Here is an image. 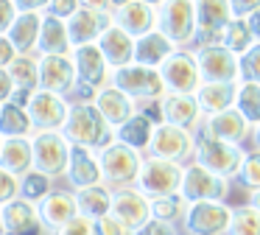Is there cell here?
<instances>
[{
	"label": "cell",
	"instance_id": "b9f144b4",
	"mask_svg": "<svg viewBox=\"0 0 260 235\" xmlns=\"http://www.w3.org/2000/svg\"><path fill=\"white\" fill-rule=\"evenodd\" d=\"M14 199H20V179L0 168V207L12 204Z\"/></svg>",
	"mask_w": 260,
	"mask_h": 235
},
{
	"label": "cell",
	"instance_id": "ee69618b",
	"mask_svg": "<svg viewBox=\"0 0 260 235\" xmlns=\"http://www.w3.org/2000/svg\"><path fill=\"white\" fill-rule=\"evenodd\" d=\"M20 17V3L14 0H0V37H9L14 20Z\"/></svg>",
	"mask_w": 260,
	"mask_h": 235
},
{
	"label": "cell",
	"instance_id": "2e32d148",
	"mask_svg": "<svg viewBox=\"0 0 260 235\" xmlns=\"http://www.w3.org/2000/svg\"><path fill=\"white\" fill-rule=\"evenodd\" d=\"M70 115V104L64 95L37 93L28 104V118L34 123V132H62Z\"/></svg>",
	"mask_w": 260,
	"mask_h": 235
},
{
	"label": "cell",
	"instance_id": "e575fe53",
	"mask_svg": "<svg viewBox=\"0 0 260 235\" xmlns=\"http://www.w3.org/2000/svg\"><path fill=\"white\" fill-rule=\"evenodd\" d=\"M221 45H224L226 50H232V53L241 59L243 53H249V50L257 45V39H254L252 28H249L246 20H241V17H235V20L230 22V28H226L224 39H221Z\"/></svg>",
	"mask_w": 260,
	"mask_h": 235
},
{
	"label": "cell",
	"instance_id": "d6986e66",
	"mask_svg": "<svg viewBox=\"0 0 260 235\" xmlns=\"http://www.w3.org/2000/svg\"><path fill=\"white\" fill-rule=\"evenodd\" d=\"M196 137H213V140H224V143L241 145L246 137H252V126H249L246 118L232 106V109L221 112V115L204 118V123L199 126Z\"/></svg>",
	"mask_w": 260,
	"mask_h": 235
},
{
	"label": "cell",
	"instance_id": "ab89813d",
	"mask_svg": "<svg viewBox=\"0 0 260 235\" xmlns=\"http://www.w3.org/2000/svg\"><path fill=\"white\" fill-rule=\"evenodd\" d=\"M238 182H241L249 193L260 190V151L257 149L246 154V162H243L241 173H238Z\"/></svg>",
	"mask_w": 260,
	"mask_h": 235
},
{
	"label": "cell",
	"instance_id": "74e56055",
	"mask_svg": "<svg viewBox=\"0 0 260 235\" xmlns=\"http://www.w3.org/2000/svg\"><path fill=\"white\" fill-rule=\"evenodd\" d=\"M151 213L157 221L165 224H182L185 221V213H187V201L182 196H168V199H154L151 201Z\"/></svg>",
	"mask_w": 260,
	"mask_h": 235
},
{
	"label": "cell",
	"instance_id": "11a10c76",
	"mask_svg": "<svg viewBox=\"0 0 260 235\" xmlns=\"http://www.w3.org/2000/svg\"><path fill=\"white\" fill-rule=\"evenodd\" d=\"M0 235H6V227H3V210H0Z\"/></svg>",
	"mask_w": 260,
	"mask_h": 235
},
{
	"label": "cell",
	"instance_id": "8d00e7d4",
	"mask_svg": "<svg viewBox=\"0 0 260 235\" xmlns=\"http://www.w3.org/2000/svg\"><path fill=\"white\" fill-rule=\"evenodd\" d=\"M53 190H56V188H53V177L37 171V168L20 179V199L31 201V204H40V201L48 199Z\"/></svg>",
	"mask_w": 260,
	"mask_h": 235
},
{
	"label": "cell",
	"instance_id": "7a4b0ae2",
	"mask_svg": "<svg viewBox=\"0 0 260 235\" xmlns=\"http://www.w3.org/2000/svg\"><path fill=\"white\" fill-rule=\"evenodd\" d=\"M182 179H185V165L168 162V160H157V157L146 154L135 188L140 190V193H146L151 201L154 199H168V196H179Z\"/></svg>",
	"mask_w": 260,
	"mask_h": 235
},
{
	"label": "cell",
	"instance_id": "4dcf8cb0",
	"mask_svg": "<svg viewBox=\"0 0 260 235\" xmlns=\"http://www.w3.org/2000/svg\"><path fill=\"white\" fill-rule=\"evenodd\" d=\"M76 204H79V216L90 218V221H101L112 213V188L109 185H95V188L73 190Z\"/></svg>",
	"mask_w": 260,
	"mask_h": 235
},
{
	"label": "cell",
	"instance_id": "8fae6325",
	"mask_svg": "<svg viewBox=\"0 0 260 235\" xmlns=\"http://www.w3.org/2000/svg\"><path fill=\"white\" fill-rule=\"evenodd\" d=\"M31 145H34V168L37 171L48 173L53 179L68 173L73 145L68 143V137L62 132H37L31 137Z\"/></svg>",
	"mask_w": 260,
	"mask_h": 235
},
{
	"label": "cell",
	"instance_id": "83f0119b",
	"mask_svg": "<svg viewBox=\"0 0 260 235\" xmlns=\"http://www.w3.org/2000/svg\"><path fill=\"white\" fill-rule=\"evenodd\" d=\"M73 45H70L68 22L56 20V17H45L40 31V42H37V56H70Z\"/></svg>",
	"mask_w": 260,
	"mask_h": 235
},
{
	"label": "cell",
	"instance_id": "cb8c5ba5",
	"mask_svg": "<svg viewBox=\"0 0 260 235\" xmlns=\"http://www.w3.org/2000/svg\"><path fill=\"white\" fill-rule=\"evenodd\" d=\"M92 104H95V109L101 112L104 121H107L112 129H120L123 123H129L132 118L137 115V101H132L129 95L120 93V90L112 87V84H107V87L95 95Z\"/></svg>",
	"mask_w": 260,
	"mask_h": 235
},
{
	"label": "cell",
	"instance_id": "30bf717a",
	"mask_svg": "<svg viewBox=\"0 0 260 235\" xmlns=\"http://www.w3.org/2000/svg\"><path fill=\"white\" fill-rule=\"evenodd\" d=\"M232 210L235 207L226 201H199L187 204L182 229L185 235H230Z\"/></svg>",
	"mask_w": 260,
	"mask_h": 235
},
{
	"label": "cell",
	"instance_id": "e0dca14e",
	"mask_svg": "<svg viewBox=\"0 0 260 235\" xmlns=\"http://www.w3.org/2000/svg\"><path fill=\"white\" fill-rule=\"evenodd\" d=\"M112 25L123 28L129 37L143 39L146 34L157 31V3H115L112 9Z\"/></svg>",
	"mask_w": 260,
	"mask_h": 235
},
{
	"label": "cell",
	"instance_id": "f35d334b",
	"mask_svg": "<svg viewBox=\"0 0 260 235\" xmlns=\"http://www.w3.org/2000/svg\"><path fill=\"white\" fill-rule=\"evenodd\" d=\"M230 235H260V213L249 204H241L232 210Z\"/></svg>",
	"mask_w": 260,
	"mask_h": 235
},
{
	"label": "cell",
	"instance_id": "816d5d0a",
	"mask_svg": "<svg viewBox=\"0 0 260 235\" xmlns=\"http://www.w3.org/2000/svg\"><path fill=\"white\" fill-rule=\"evenodd\" d=\"M246 22H249V28H252V34H254V39L260 42V6L252 11V14L246 17Z\"/></svg>",
	"mask_w": 260,
	"mask_h": 235
},
{
	"label": "cell",
	"instance_id": "7bdbcfd3",
	"mask_svg": "<svg viewBox=\"0 0 260 235\" xmlns=\"http://www.w3.org/2000/svg\"><path fill=\"white\" fill-rule=\"evenodd\" d=\"M81 3H73V0H59V3H45L42 6V14L45 17H56V20H64L68 22L70 17L79 11Z\"/></svg>",
	"mask_w": 260,
	"mask_h": 235
},
{
	"label": "cell",
	"instance_id": "ac0fdd59",
	"mask_svg": "<svg viewBox=\"0 0 260 235\" xmlns=\"http://www.w3.org/2000/svg\"><path fill=\"white\" fill-rule=\"evenodd\" d=\"M42 6L45 3H20V17L14 20L9 39L17 48L20 56H37V42H40V31H42Z\"/></svg>",
	"mask_w": 260,
	"mask_h": 235
},
{
	"label": "cell",
	"instance_id": "9c48e42d",
	"mask_svg": "<svg viewBox=\"0 0 260 235\" xmlns=\"http://www.w3.org/2000/svg\"><path fill=\"white\" fill-rule=\"evenodd\" d=\"M159 73H162V81L168 87V93H174V95H196L204 84L193 48H179L159 67Z\"/></svg>",
	"mask_w": 260,
	"mask_h": 235
},
{
	"label": "cell",
	"instance_id": "db71d44e",
	"mask_svg": "<svg viewBox=\"0 0 260 235\" xmlns=\"http://www.w3.org/2000/svg\"><path fill=\"white\" fill-rule=\"evenodd\" d=\"M252 140H254V149L260 151V126H254V129H252Z\"/></svg>",
	"mask_w": 260,
	"mask_h": 235
},
{
	"label": "cell",
	"instance_id": "6da1fadb",
	"mask_svg": "<svg viewBox=\"0 0 260 235\" xmlns=\"http://www.w3.org/2000/svg\"><path fill=\"white\" fill-rule=\"evenodd\" d=\"M62 134L70 145L104 151L115 143V129L104 121V115L95 109V104H70V115Z\"/></svg>",
	"mask_w": 260,
	"mask_h": 235
},
{
	"label": "cell",
	"instance_id": "7dc6e473",
	"mask_svg": "<svg viewBox=\"0 0 260 235\" xmlns=\"http://www.w3.org/2000/svg\"><path fill=\"white\" fill-rule=\"evenodd\" d=\"M56 235H95V221H90V218H84V216H76L73 221H70L68 227H62Z\"/></svg>",
	"mask_w": 260,
	"mask_h": 235
},
{
	"label": "cell",
	"instance_id": "836d02e7",
	"mask_svg": "<svg viewBox=\"0 0 260 235\" xmlns=\"http://www.w3.org/2000/svg\"><path fill=\"white\" fill-rule=\"evenodd\" d=\"M6 70L14 81V93H40V56H17Z\"/></svg>",
	"mask_w": 260,
	"mask_h": 235
},
{
	"label": "cell",
	"instance_id": "277c9868",
	"mask_svg": "<svg viewBox=\"0 0 260 235\" xmlns=\"http://www.w3.org/2000/svg\"><path fill=\"white\" fill-rule=\"evenodd\" d=\"M157 31L165 34L176 48L196 45V3H187V0L157 3Z\"/></svg>",
	"mask_w": 260,
	"mask_h": 235
},
{
	"label": "cell",
	"instance_id": "f907efd6",
	"mask_svg": "<svg viewBox=\"0 0 260 235\" xmlns=\"http://www.w3.org/2000/svg\"><path fill=\"white\" fill-rule=\"evenodd\" d=\"M17 48L12 45V39L9 37H0V67H9L14 59H17Z\"/></svg>",
	"mask_w": 260,
	"mask_h": 235
},
{
	"label": "cell",
	"instance_id": "484cf974",
	"mask_svg": "<svg viewBox=\"0 0 260 235\" xmlns=\"http://www.w3.org/2000/svg\"><path fill=\"white\" fill-rule=\"evenodd\" d=\"M162 112H165V123L171 126L187 129V132H199V126L204 123V115L199 109L196 95H174L168 93L162 98Z\"/></svg>",
	"mask_w": 260,
	"mask_h": 235
},
{
	"label": "cell",
	"instance_id": "7402d4cb",
	"mask_svg": "<svg viewBox=\"0 0 260 235\" xmlns=\"http://www.w3.org/2000/svg\"><path fill=\"white\" fill-rule=\"evenodd\" d=\"M3 210V227L6 235H45V224H42L40 207L31 204L25 199H14L12 204L0 207Z\"/></svg>",
	"mask_w": 260,
	"mask_h": 235
},
{
	"label": "cell",
	"instance_id": "bcb514c9",
	"mask_svg": "<svg viewBox=\"0 0 260 235\" xmlns=\"http://www.w3.org/2000/svg\"><path fill=\"white\" fill-rule=\"evenodd\" d=\"M95 235H135L126 224H120L118 218L109 213L107 218H101V221H95Z\"/></svg>",
	"mask_w": 260,
	"mask_h": 235
},
{
	"label": "cell",
	"instance_id": "c3c4849f",
	"mask_svg": "<svg viewBox=\"0 0 260 235\" xmlns=\"http://www.w3.org/2000/svg\"><path fill=\"white\" fill-rule=\"evenodd\" d=\"M135 235H179V227H174V224H165V221H157V218H151V221H148L143 229H137Z\"/></svg>",
	"mask_w": 260,
	"mask_h": 235
},
{
	"label": "cell",
	"instance_id": "603a6c76",
	"mask_svg": "<svg viewBox=\"0 0 260 235\" xmlns=\"http://www.w3.org/2000/svg\"><path fill=\"white\" fill-rule=\"evenodd\" d=\"M40 216L42 224L51 235H56L62 227H68L76 216H79V204H76V193L73 190H53L48 199H42L40 204Z\"/></svg>",
	"mask_w": 260,
	"mask_h": 235
},
{
	"label": "cell",
	"instance_id": "681fc988",
	"mask_svg": "<svg viewBox=\"0 0 260 235\" xmlns=\"http://www.w3.org/2000/svg\"><path fill=\"white\" fill-rule=\"evenodd\" d=\"M12 95H14V81H12V76H9L6 67H0V106L9 104Z\"/></svg>",
	"mask_w": 260,
	"mask_h": 235
},
{
	"label": "cell",
	"instance_id": "5bb4252c",
	"mask_svg": "<svg viewBox=\"0 0 260 235\" xmlns=\"http://www.w3.org/2000/svg\"><path fill=\"white\" fill-rule=\"evenodd\" d=\"M235 20L232 3H221V0H207V3H196V45L193 48H207V45H221L230 22Z\"/></svg>",
	"mask_w": 260,
	"mask_h": 235
},
{
	"label": "cell",
	"instance_id": "ffe728a7",
	"mask_svg": "<svg viewBox=\"0 0 260 235\" xmlns=\"http://www.w3.org/2000/svg\"><path fill=\"white\" fill-rule=\"evenodd\" d=\"M40 90L53 95H68L76 90L73 56H40Z\"/></svg>",
	"mask_w": 260,
	"mask_h": 235
},
{
	"label": "cell",
	"instance_id": "1f68e13d",
	"mask_svg": "<svg viewBox=\"0 0 260 235\" xmlns=\"http://www.w3.org/2000/svg\"><path fill=\"white\" fill-rule=\"evenodd\" d=\"M154 132H157V126H154L148 118L135 115L129 123H123L120 129H115V140L123 143V145H129V149H135V151H140V154H148Z\"/></svg>",
	"mask_w": 260,
	"mask_h": 235
},
{
	"label": "cell",
	"instance_id": "4fadbf2b",
	"mask_svg": "<svg viewBox=\"0 0 260 235\" xmlns=\"http://www.w3.org/2000/svg\"><path fill=\"white\" fill-rule=\"evenodd\" d=\"M179 196L187 204H199V201H226L230 182L215 177V173H210L199 162H190V165H185V179H182Z\"/></svg>",
	"mask_w": 260,
	"mask_h": 235
},
{
	"label": "cell",
	"instance_id": "f6af8a7d",
	"mask_svg": "<svg viewBox=\"0 0 260 235\" xmlns=\"http://www.w3.org/2000/svg\"><path fill=\"white\" fill-rule=\"evenodd\" d=\"M137 115L148 118L154 126H162L165 123V112H162V98L159 101H137Z\"/></svg>",
	"mask_w": 260,
	"mask_h": 235
},
{
	"label": "cell",
	"instance_id": "8992f818",
	"mask_svg": "<svg viewBox=\"0 0 260 235\" xmlns=\"http://www.w3.org/2000/svg\"><path fill=\"white\" fill-rule=\"evenodd\" d=\"M112 87L126 93L132 101H159L168 95V87L162 81V73L143 65H126L112 73Z\"/></svg>",
	"mask_w": 260,
	"mask_h": 235
},
{
	"label": "cell",
	"instance_id": "f1b7e54d",
	"mask_svg": "<svg viewBox=\"0 0 260 235\" xmlns=\"http://www.w3.org/2000/svg\"><path fill=\"white\" fill-rule=\"evenodd\" d=\"M0 168L9 171V173H14L17 179H23L25 173L34 171V145H31V140H23V137L3 140Z\"/></svg>",
	"mask_w": 260,
	"mask_h": 235
},
{
	"label": "cell",
	"instance_id": "44dd1931",
	"mask_svg": "<svg viewBox=\"0 0 260 235\" xmlns=\"http://www.w3.org/2000/svg\"><path fill=\"white\" fill-rule=\"evenodd\" d=\"M64 179L70 182V188H73V190H84V188H95V185H107V182H104L101 162H98V151L81 149V145H73V151H70V165H68Z\"/></svg>",
	"mask_w": 260,
	"mask_h": 235
},
{
	"label": "cell",
	"instance_id": "ba28073f",
	"mask_svg": "<svg viewBox=\"0 0 260 235\" xmlns=\"http://www.w3.org/2000/svg\"><path fill=\"white\" fill-rule=\"evenodd\" d=\"M196 143H199L196 132H187V129L162 123V126H157V132H154L148 157L179 162V165H190L193 157H196Z\"/></svg>",
	"mask_w": 260,
	"mask_h": 235
},
{
	"label": "cell",
	"instance_id": "5b68a950",
	"mask_svg": "<svg viewBox=\"0 0 260 235\" xmlns=\"http://www.w3.org/2000/svg\"><path fill=\"white\" fill-rule=\"evenodd\" d=\"M246 154L249 151H243L241 145L224 143V140H213V137H199L193 162H199V165L207 168L215 177L232 182V179H238V173H241L243 162H246Z\"/></svg>",
	"mask_w": 260,
	"mask_h": 235
},
{
	"label": "cell",
	"instance_id": "d4e9b609",
	"mask_svg": "<svg viewBox=\"0 0 260 235\" xmlns=\"http://www.w3.org/2000/svg\"><path fill=\"white\" fill-rule=\"evenodd\" d=\"M98 48H101L104 59H107L109 70H120L126 65H135V48H137V39L129 37L123 28L118 25H109L107 31L101 34L98 39Z\"/></svg>",
	"mask_w": 260,
	"mask_h": 235
},
{
	"label": "cell",
	"instance_id": "f546056e",
	"mask_svg": "<svg viewBox=\"0 0 260 235\" xmlns=\"http://www.w3.org/2000/svg\"><path fill=\"white\" fill-rule=\"evenodd\" d=\"M235 98H238V84H202V90L196 93L199 109H202L204 118H213L232 109Z\"/></svg>",
	"mask_w": 260,
	"mask_h": 235
},
{
	"label": "cell",
	"instance_id": "d6a6232c",
	"mask_svg": "<svg viewBox=\"0 0 260 235\" xmlns=\"http://www.w3.org/2000/svg\"><path fill=\"white\" fill-rule=\"evenodd\" d=\"M0 134L6 140H14V137H23V140H31L34 137V123L28 118V109L17 104H3L0 106Z\"/></svg>",
	"mask_w": 260,
	"mask_h": 235
},
{
	"label": "cell",
	"instance_id": "d590c367",
	"mask_svg": "<svg viewBox=\"0 0 260 235\" xmlns=\"http://www.w3.org/2000/svg\"><path fill=\"white\" fill-rule=\"evenodd\" d=\"M235 109L246 118V123L252 129L260 126V84H252V81H241V84H238Z\"/></svg>",
	"mask_w": 260,
	"mask_h": 235
},
{
	"label": "cell",
	"instance_id": "9f6ffc18",
	"mask_svg": "<svg viewBox=\"0 0 260 235\" xmlns=\"http://www.w3.org/2000/svg\"><path fill=\"white\" fill-rule=\"evenodd\" d=\"M3 140H6V137H3V134H0V151H3Z\"/></svg>",
	"mask_w": 260,
	"mask_h": 235
},
{
	"label": "cell",
	"instance_id": "52a82bcc",
	"mask_svg": "<svg viewBox=\"0 0 260 235\" xmlns=\"http://www.w3.org/2000/svg\"><path fill=\"white\" fill-rule=\"evenodd\" d=\"M112 9L115 3H81L79 11L68 20V34L73 48L98 45L101 34L112 25Z\"/></svg>",
	"mask_w": 260,
	"mask_h": 235
},
{
	"label": "cell",
	"instance_id": "9a60e30c",
	"mask_svg": "<svg viewBox=\"0 0 260 235\" xmlns=\"http://www.w3.org/2000/svg\"><path fill=\"white\" fill-rule=\"evenodd\" d=\"M112 216L120 224H126L132 232H137L154 218L151 199L146 193H140L137 188H118L112 190Z\"/></svg>",
	"mask_w": 260,
	"mask_h": 235
},
{
	"label": "cell",
	"instance_id": "7c38bea8",
	"mask_svg": "<svg viewBox=\"0 0 260 235\" xmlns=\"http://www.w3.org/2000/svg\"><path fill=\"white\" fill-rule=\"evenodd\" d=\"M204 84H241V59L224 45L193 48Z\"/></svg>",
	"mask_w": 260,
	"mask_h": 235
},
{
	"label": "cell",
	"instance_id": "4316f807",
	"mask_svg": "<svg viewBox=\"0 0 260 235\" xmlns=\"http://www.w3.org/2000/svg\"><path fill=\"white\" fill-rule=\"evenodd\" d=\"M176 45L171 42L165 34L159 31H151L146 34L143 39H137V48H135V65H143V67H154V70H159V67L165 65V62L171 59V56L176 53Z\"/></svg>",
	"mask_w": 260,
	"mask_h": 235
},
{
	"label": "cell",
	"instance_id": "3957f363",
	"mask_svg": "<svg viewBox=\"0 0 260 235\" xmlns=\"http://www.w3.org/2000/svg\"><path fill=\"white\" fill-rule=\"evenodd\" d=\"M143 160H146V154H140V151L129 149V145L118 143V140H115L112 145H107L104 151H98L104 182H107L112 190L135 188L137 177H140V168H143Z\"/></svg>",
	"mask_w": 260,
	"mask_h": 235
},
{
	"label": "cell",
	"instance_id": "60d3db41",
	"mask_svg": "<svg viewBox=\"0 0 260 235\" xmlns=\"http://www.w3.org/2000/svg\"><path fill=\"white\" fill-rule=\"evenodd\" d=\"M241 81L260 84V42L241 56Z\"/></svg>",
	"mask_w": 260,
	"mask_h": 235
},
{
	"label": "cell",
	"instance_id": "f5cc1de1",
	"mask_svg": "<svg viewBox=\"0 0 260 235\" xmlns=\"http://www.w3.org/2000/svg\"><path fill=\"white\" fill-rule=\"evenodd\" d=\"M249 207H254V210L260 213V190H254V193H249Z\"/></svg>",
	"mask_w": 260,
	"mask_h": 235
}]
</instances>
